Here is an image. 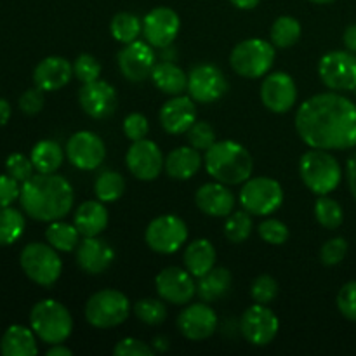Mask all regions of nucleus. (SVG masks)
<instances>
[{"label": "nucleus", "instance_id": "ea45409f", "mask_svg": "<svg viewBox=\"0 0 356 356\" xmlns=\"http://www.w3.org/2000/svg\"><path fill=\"white\" fill-rule=\"evenodd\" d=\"M134 313L146 325H160L167 318V308L160 299H141L136 302Z\"/></svg>", "mask_w": 356, "mask_h": 356}, {"label": "nucleus", "instance_id": "0eeeda50", "mask_svg": "<svg viewBox=\"0 0 356 356\" xmlns=\"http://www.w3.org/2000/svg\"><path fill=\"white\" fill-rule=\"evenodd\" d=\"M131 313L127 296L115 289H104L89 298L86 305V318L96 329H113L124 323Z\"/></svg>", "mask_w": 356, "mask_h": 356}, {"label": "nucleus", "instance_id": "dca6fc26", "mask_svg": "<svg viewBox=\"0 0 356 356\" xmlns=\"http://www.w3.org/2000/svg\"><path fill=\"white\" fill-rule=\"evenodd\" d=\"M155 287L160 299L170 305H188L197 294L193 275L183 268L170 266L160 271L155 278Z\"/></svg>", "mask_w": 356, "mask_h": 356}, {"label": "nucleus", "instance_id": "2f4dec72", "mask_svg": "<svg viewBox=\"0 0 356 356\" xmlns=\"http://www.w3.org/2000/svg\"><path fill=\"white\" fill-rule=\"evenodd\" d=\"M30 159L37 172L52 174L61 167L63 160H65V153H63V148L58 143L51 141V139H44V141H38L33 146Z\"/></svg>", "mask_w": 356, "mask_h": 356}, {"label": "nucleus", "instance_id": "f3484780", "mask_svg": "<svg viewBox=\"0 0 356 356\" xmlns=\"http://www.w3.org/2000/svg\"><path fill=\"white\" fill-rule=\"evenodd\" d=\"M179 14L170 7H155L152 13L146 14L143 21V33H145L146 42L156 49L172 45L179 33Z\"/></svg>", "mask_w": 356, "mask_h": 356}, {"label": "nucleus", "instance_id": "393cba45", "mask_svg": "<svg viewBox=\"0 0 356 356\" xmlns=\"http://www.w3.org/2000/svg\"><path fill=\"white\" fill-rule=\"evenodd\" d=\"M73 65L61 56H49L42 59L33 72L35 86L45 92L59 90L72 80Z\"/></svg>", "mask_w": 356, "mask_h": 356}, {"label": "nucleus", "instance_id": "a18cd8bd", "mask_svg": "<svg viewBox=\"0 0 356 356\" xmlns=\"http://www.w3.org/2000/svg\"><path fill=\"white\" fill-rule=\"evenodd\" d=\"M259 236L271 245H284L289 240V228L278 219H264L259 225Z\"/></svg>", "mask_w": 356, "mask_h": 356}, {"label": "nucleus", "instance_id": "5fc2aeb1", "mask_svg": "<svg viewBox=\"0 0 356 356\" xmlns=\"http://www.w3.org/2000/svg\"><path fill=\"white\" fill-rule=\"evenodd\" d=\"M343 42H344V45H346L348 51L353 52V54H356V23L350 24V26H348L346 30H344Z\"/></svg>", "mask_w": 356, "mask_h": 356}, {"label": "nucleus", "instance_id": "4be33fe9", "mask_svg": "<svg viewBox=\"0 0 356 356\" xmlns=\"http://www.w3.org/2000/svg\"><path fill=\"white\" fill-rule=\"evenodd\" d=\"M197 122V108L191 97L172 96L160 110V124L170 136L186 134L191 125Z\"/></svg>", "mask_w": 356, "mask_h": 356}, {"label": "nucleus", "instance_id": "bf43d9fd", "mask_svg": "<svg viewBox=\"0 0 356 356\" xmlns=\"http://www.w3.org/2000/svg\"><path fill=\"white\" fill-rule=\"evenodd\" d=\"M153 346L159 348V350H167V339L165 337H156L155 343H153Z\"/></svg>", "mask_w": 356, "mask_h": 356}, {"label": "nucleus", "instance_id": "79ce46f5", "mask_svg": "<svg viewBox=\"0 0 356 356\" xmlns=\"http://www.w3.org/2000/svg\"><path fill=\"white\" fill-rule=\"evenodd\" d=\"M278 294V284L271 275H259L250 287V296L257 305H270Z\"/></svg>", "mask_w": 356, "mask_h": 356}, {"label": "nucleus", "instance_id": "de8ad7c7", "mask_svg": "<svg viewBox=\"0 0 356 356\" xmlns=\"http://www.w3.org/2000/svg\"><path fill=\"white\" fill-rule=\"evenodd\" d=\"M337 308L344 318L356 322V280L348 282L337 294Z\"/></svg>", "mask_w": 356, "mask_h": 356}, {"label": "nucleus", "instance_id": "2eb2a0df", "mask_svg": "<svg viewBox=\"0 0 356 356\" xmlns=\"http://www.w3.org/2000/svg\"><path fill=\"white\" fill-rule=\"evenodd\" d=\"M66 156L80 170H94L104 162L106 146L103 139L90 131H79L66 143Z\"/></svg>", "mask_w": 356, "mask_h": 356}, {"label": "nucleus", "instance_id": "7c9ffc66", "mask_svg": "<svg viewBox=\"0 0 356 356\" xmlns=\"http://www.w3.org/2000/svg\"><path fill=\"white\" fill-rule=\"evenodd\" d=\"M184 266L193 277H202L216 264V249L209 240H193L184 250Z\"/></svg>", "mask_w": 356, "mask_h": 356}, {"label": "nucleus", "instance_id": "37998d69", "mask_svg": "<svg viewBox=\"0 0 356 356\" xmlns=\"http://www.w3.org/2000/svg\"><path fill=\"white\" fill-rule=\"evenodd\" d=\"M348 254V242L343 236H334V238L327 240L320 250V261L325 266H337L344 261Z\"/></svg>", "mask_w": 356, "mask_h": 356}, {"label": "nucleus", "instance_id": "49530a36", "mask_svg": "<svg viewBox=\"0 0 356 356\" xmlns=\"http://www.w3.org/2000/svg\"><path fill=\"white\" fill-rule=\"evenodd\" d=\"M6 170L9 176H13L14 179L24 183V181L30 179L33 176V162L31 159L24 156L23 153H13V155L7 156L6 160Z\"/></svg>", "mask_w": 356, "mask_h": 356}, {"label": "nucleus", "instance_id": "9b49d317", "mask_svg": "<svg viewBox=\"0 0 356 356\" xmlns=\"http://www.w3.org/2000/svg\"><path fill=\"white\" fill-rule=\"evenodd\" d=\"M318 75L336 92L356 89V54L350 51L327 52L318 63Z\"/></svg>", "mask_w": 356, "mask_h": 356}, {"label": "nucleus", "instance_id": "1a4fd4ad", "mask_svg": "<svg viewBox=\"0 0 356 356\" xmlns=\"http://www.w3.org/2000/svg\"><path fill=\"white\" fill-rule=\"evenodd\" d=\"M240 205L252 216H270L284 204V190L271 177H249L240 190Z\"/></svg>", "mask_w": 356, "mask_h": 356}, {"label": "nucleus", "instance_id": "f704fd0d", "mask_svg": "<svg viewBox=\"0 0 356 356\" xmlns=\"http://www.w3.org/2000/svg\"><path fill=\"white\" fill-rule=\"evenodd\" d=\"M124 176L120 172H115V170H104L97 176L96 183H94V193H96L97 200H101L103 204L117 202L124 195Z\"/></svg>", "mask_w": 356, "mask_h": 356}, {"label": "nucleus", "instance_id": "4d7b16f0", "mask_svg": "<svg viewBox=\"0 0 356 356\" xmlns=\"http://www.w3.org/2000/svg\"><path fill=\"white\" fill-rule=\"evenodd\" d=\"M236 9H242V10H249L254 9V7L259 6L261 0H229Z\"/></svg>", "mask_w": 356, "mask_h": 356}, {"label": "nucleus", "instance_id": "c9c22d12", "mask_svg": "<svg viewBox=\"0 0 356 356\" xmlns=\"http://www.w3.org/2000/svg\"><path fill=\"white\" fill-rule=\"evenodd\" d=\"M24 232V218L17 209H0V247L13 245Z\"/></svg>", "mask_w": 356, "mask_h": 356}, {"label": "nucleus", "instance_id": "6e6552de", "mask_svg": "<svg viewBox=\"0 0 356 356\" xmlns=\"http://www.w3.org/2000/svg\"><path fill=\"white\" fill-rule=\"evenodd\" d=\"M19 264L24 275L42 287H51L61 277L63 263L58 250L45 243H28L19 256Z\"/></svg>", "mask_w": 356, "mask_h": 356}, {"label": "nucleus", "instance_id": "b1692460", "mask_svg": "<svg viewBox=\"0 0 356 356\" xmlns=\"http://www.w3.org/2000/svg\"><path fill=\"white\" fill-rule=\"evenodd\" d=\"M195 204L211 218H226L235 209V195L228 190V184L216 181L198 188L195 193Z\"/></svg>", "mask_w": 356, "mask_h": 356}, {"label": "nucleus", "instance_id": "a211bd4d", "mask_svg": "<svg viewBox=\"0 0 356 356\" xmlns=\"http://www.w3.org/2000/svg\"><path fill=\"white\" fill-rule=\"evenodd\" d=\"M156 56L148 42L136 40L118 52V68L129 82H145L152 76Z\"/></svg>", "mask_w": 356, "mask_h": 356}, {"label": "nucleus", "instance_id": "6ab92c4d", "mask_svg": "<svg viewBox=\"0 0 356 356\" xmlns=\"http://www.w3.org/2000/svg\"><path fill=\"white\" fill-rule=\"evenodd\" d=\"M79 103L89 117L104 120L117 111L118 96L113 86L97 79L94 82L83 83L79 92Z\"/></svg>", "mask_w": 356, "mask_h": 356}, {"label": "nucleus", "instance_id": "13d9d810", "mask_svg": "<svg viewBox=\"0 0 356 356\" xmlns=\"http://www.w3.org/2000/svg\"><path fill=\"white\" fill-rule=\"evenodd\" d=\"M72 355V350L66 346H63V343L52 344L51 350L47 351V356H70Z\"/></svg>", "mask_w": 356, "mask_h": 356}, {"label": "nucleus", "instance_id": "3c124183", "mask_svg": "<svg viewBox=\"0 0 356 356\" xmlns=\"http://www.w3.org/2000/svg\"><path fill=\"white\" fill-rule=\"evenodd\" d=\"M113 355L117 356H152L153 348L148 346L143 341L134 339V337H127V339H122L120 343H117V346L113 348Z\"/></svg>", "mask_w": 356, "mask_h": 356}, {"label": "nucleus", "instance_id": "7ed1b4c3", "mask_svg": "<svg viewBox=\"0 0 356 356\" xmlns=\"http://www.w3.org/2000/svg\"><path fill=\"white\" fill-rule=\"evenodd\" d=\"M205 169L209 176L228 186L245 183L254 169V162L247 148L235 141H216L205 152Z\"/></svg>", "mask_w": 356, "mask_h": 356}, {"label": "nucleus", "instance_id": "052dcab7", "mask_svg": "<svg viewBox=\"0 0 356 356\" xmlns=\"http://www.w3.org/2000/svg\"><path fill=\"white\" fill-rule=\"evenodd\" d=\"M309 2L320 3V6H325V3H332V2H336V0H309Z\"/></svg>", "mask_w": 356, "mask_h": 356}, {"label": "nucleus", "instance_id": "9d476101", "mask_svg": "<svg viewBox=\"0 0 356 356\" xmlns=\"http://www.w3.org/2000/svg\"><path fill=\"white\" fill-rule=\"evenodd\" d=\"M145 240L152 250L159 254H174L186 243L188 226L174 214L159 216L148 225Z\"/></svg>", "mask_w": 356, "mask_h": 356}, {"label": "nucleus", "instance_id": "72a5a7b5", "mask_svg": "<svg viewBox=\"0 0 356 356\" xmlns=\"http://www.w3.org/2000/svg\"><path fill=\"white\" fill-rule=\"evenodd\" d=\"M301 33V23L296 17L280 16L278 19H275L273 26H271V44L280 49L292 47L294 44H298Z\"/></svg>", "mask_w": 356, "mask_h": 356}, {"label": "nucleus", "instance_id": "c756f323", "mask_svg": "<svg viewBox=\"0 0 356 356\" xmlns=\"http://www.w3.org/2000/svg\"><path fill=\"white\" fill-rule=\"evenodd\" d=\"M152 80L156 89L169 96H179L188 89V75L172 61L156 63L152 72Z\"/></svg>", "mask_w": 356, "mask_h": 356}, {"label": "nucleus", "instance_id": "ddd939ff", "mask_svg": "<svg viewBox=\"0 0 356 356\" xmlns=\"http://www.w3.org/2000/svg\"><path fill=\"white\" fill-rule=\"evenodd\" d=\"M228 90V82L221 70L211 63L197 65L188 75V92L197 103H214Z\"/></svg>", "mask_w": 356, "mask_h": 356}, {"label": "nucleus", "instance_id": "5701e85b", "mask_svg": "<svg viewBox=\"0 0 356 356\" xmlns=\"http://www.w3.org/2000/svg\"><path fill=\"white\" fill-rule=\"evenodd\" d=\"M115 252L108 242L97 236H86L76 247V264L89 275H101L111 266Z\"/></svg>", "mask_w": 356, "mask_h": 356}, {"label": "nucleus", "instance_id": "8fccbe9b", "mask_svg": "<svg viewBox=\"0 0 356 356\" xmlns=\"http://www.w3.org/2000/svg\"><path fill=\"white\" fill-rule=\"evenodd\" d=\"M149 122L145 115L141 113H131L124 120V132L131 141H139L148 136Z\"/></svg>", "mask_w": 356, "mask_h": 356}, {"label": "nucleus", "instance_id": "680f3d73", "mask_svg": "<svg viewBox=\"0 0 356 356\" xmlns=\"http://www.w3.org/2000/svg\"><path fill=\"white\" fill-rule=\"evenodd\" d=\"M355 94H356V89H355Z\"/></svg>", "mask_w": 356, "mask_h": 356}, {"label": "nucleus", "instance_id": "a878e982", "mask_svg": "<svg viewBox=\"0 0 356 356\" xmlns=\"http://www.w3.org/2000/svg\"><path fill=\"white\" fill-rule=\"evenodd\" d=\"M202 167V156L193 146H181L172 149L165 159L167 176L177 181H186L193 177Z\"/></svg>", "mask_w": 356, "mask_h": 356}, {"label": "nucleus", "instance_id": "f257e3e1", "mask_svg": "<svg viewBox=\"0 0 356 356\" xmlns=\"http://www.w3.org/2000/svg\"><path fill=\"white\" fill-rule=\"evenodd\" d=\"M296 131L309 148H355L356 104L337 92L316 94L299 106Z\"/></svg>", "mask_w": 356, "mask_h": 356}, {"label": "nucleus", "instance_id": "f03ea898", "mask_svg": "<svg viewBox=\"0 0 356 356\" xmlns=\"http://www.w3.org/2000/svg\"><path fill=\"white\" fill-rule=\"evenodd\" d=\"M73 200L72 184L56 172H38L21 186V207L35 221L52 222L63 219L72 211Z\"/></svg>", "mask_w": 356, "mask_h": 356}, {"label": "nucleus", "instance_id": "a19ab883", "mask_svg": "<svg viewBox=\"0 0 356 356\" xmlns=\"http://www.w3.org/2000/svg\"><path fill=\"white\" fill-rule=\"evenodd\" d=\"M186 138L190 146H193L198 152H207L216 143V132L211 124L207 122H195L186 132Z\"/></svg>", "mask_w": 356, "mask_h": 356}, {"label": "nucleus", "instance_id": "09e8293b", "mask_svg": "<svg viewBox=\"0 0 356 356\" xmlns=\"http://www.w3.org/2000/svg\"><path fill=\"white\" fill-rule=\"evenodd\" d=\"M44 92L45 90H42L40 87H37V86H35L33 89L24 90L19 97V110L23 111L24 115H30V117L40 113L42 108H44V103H45Z\"/></svg>", "mask_w": 356, "mask_h": 356}, {"label": "nucleus", "instance_id": "603ef678", "mask_svg": "<svg viewBox=\"0 0 356 356\" xmlns=\"http://www.w3.org/2000/svg\"><path fill=\"white\" fill-rule=\"evenodd\" d=\"M21 195L19 181L14 179L9 174H0V209L9 207Z\"/></svg>", "mask_w": 356, "mask_h": 356}, {"label": "nucleus", "instance_id": "864d4df0", "mask_svg": "<svg viewBox=\"0 0 356 356\" xmlns=\"http://www.w3.org/2000/svg\"><path fill=\"white\" fill-rule=\"evenodd\" d=\"M346 172H348V184H350V191L356 200V153L350 160H348Z\"/></svg>", "mask_w": 356, "mask_h": 356}, {"label": "nucleus", "instance_id": "e433bc0d", "mask_svg": "<svg viewBox=\"0 0 356 356\" xmlns=\"http://www.w3.org/2000/svg\"><path fill=\"white\" fill-rule=\"evenodd\" d=\"M111 35L115 37V40L122 42V44H131V42L138 40L139 33L143 30V23L139 21L138 16L131 13H118L115 14V17L111 19L110 24Z\"/></svg>", "mask_w": 356, "mask_h": 356}, {"label": "nucleus", "instance_id": "423d86ee", "mask_svg": "<svg viewBox=\"0 0 356 356\" xmlns=\"http://www.w3.org/2000/svg\"><path fill=\"white\" fill-rule=\"evenodd\" d=\"M275 45L263 38H249L236 45L229 56V65L243 79L266 75L275 63Z\"/></svg>", "mask_w": 356, "mask_h": 356}, {"label": "nucleus", "instance_id": "c85d7f7f", "mask_svg": "<svg viewBox=\"0 0 356 356\" xmlns=\"http://www.w3.org/2000/svg\"><path fill=\"white\" fill-rule=\"evenodd\" d=\"M0 353L3 356H33L38 353L33 330L23 325H10L0 339Z\"/></svg>", "mask_w": 356, "mask_h": 356}, {"label": "nucleus", "instance_id": "4468645a", "mask_svg": "<svg viewBox=\"0 0 356 356\" xmlns=\"http://www.w3.org/2000/svg\"><path fill=\"white\" fill-rule=\"evenodd\" d=\"M125 162H127V169L131 170L132 176L141 181L156 179L165 169L162 149L159 148L156 143L146 138L132 141V146L125 155Z\"/></svg>", "mask_w": 356, "mask_h": 356}, {"label": "nucleus", "instance_id": "bb28decb", "mask_svg": "<svg viewBox=\"0 0 356 356\" xmlns=\"http://www.w3.org/2000/svg\"><path fill=\"white\" fill-rule=\"evenodd\" d=\"M73 225L76 226V229H79L82 236H97L101 232H104L108 226V211L103 202H83L76 209Z\"/></svg>", "mask_w": 356, "mask_h": 356}, {"label": "nucleus", "instance_id": "412c9836", "mask_svg": "<svg viewBox=\"0 0 356 356\" xmlns=\"http://www.w3.org/2000/svg\"><path fill=\"white\" fill-rule=\"evenodd\" d=\"M177 327L186 339L204 341L218 329V315L209 302H195L179 313Z\"/></svg>", "mask_w": 356, "mask_h": 356}, {"label": "nucleus", "instance_id": "6e6d98bb", "mask_svg": "<svg viewBox=\"0 0 356 356\" xmlns=\"http://www.w3.org/2000/svg\"><path fill=\"white\" fill-rule=\"evenodd\" d=\"M10 118V104L0 97V127L6 125Z\"/></svg>", "mask_w": 356, "mask_h": 356}, {"label": "nucleus", "instance_id": "cd10ccee", "mask_svg": "<svg viewBox=\"0 0 356 356\" xmlns=\"http://www.w3.org/2000/svg\"><path fill=\"white\" fill-rule=\"evenodd\" d=\"M233 277L228 268H212L205 275L198 277L197 294L204 302H216L225 298L232 289Z\"/></svg>", "mask_w": 356, "mask_h": 356}, {"label": "nucleus", "instance_id": "4c0bfd02", "mask_svg": "<svg viewBox=\"0 0 356 356\" xmlns=\"http://www.w3.org/2000/svg\"><path fill=\"white\" fill-rule=\"evenodd\" d=\"M315 218L323 228L337 229L344 221V211L339 202L322 195L315 204Z\"/></svg>", "mask_w": 356, "mask_h": 356}, {"label": "nucleus", "instance_id": "f8f14e48", "mask_svg": "<svg viewBox=\"0 0 356 356\" xmlns=\"http://www.w3.org/2000/svg\"><path fill=\"white\" fill-rule=\"evenodd\" d=\"M280 322L266 305H254L243 312L240 330L247 343L254 346H266L277 337Z\"/></svg>", "mask_w": 356, "mask_h": 356}, {"label": "nucleus", "instance_id": "20e7f679", "mask_svg": "<svg viewBox=\"0 0 356 356\" xmlns=\"http://www.w3.org/2000/svg\"><path fill=\"white\" fill-rule=\"evenodd\" d=\"M299 174L308 190L318 197L332 193L343 179V169L336 156L330 155L329 149L318 148L309 149L301 156Z\"/></svg>", "mask_w": 356, "mask_h": 356}, {"label": "nucleus", "instance_id": "473e14b6", "mask_svg": "<svg viewBox=\"0 0 356 356\" xmlns=\"http://www.w3.org/2000/svg\"><path fill=\"white\" fill-rule=\"evenodd\" d=\"M80 232L76 229L75 225H70V222L61 221H52L49 225V228L45 229V238H47L49 245L54 247L56 250H61V252H72L79 247L80 243Z\"/></svg>", "mask_w": 356, "mask_h": 356}, {"label": "nucleus", "instance_id": "58836bf2", "mask_svg": "<svg viewBox=\"0 0 356 356\" xmlns=\"http://www.w3.org/2000/svg\"><path fill=\"white\" fill-rule=\"evenodd\" d=\"M252 214H249L247 211H236L232 212L229 216H226L225 222V235L229 242L233 243H242L252 233Z\"/></svg>", "mask_w": 356, "mask_h": 356}, {"label": "nucleus", "instance_id": "c03bdc74", "mask_svg": "<svg viewBox=\"0 0 356 356\" xmlns=\"http://www.w3.org/2000/svg\"><path fill=\"white\" fill-rule=\"evenodd\" d=\"M73 75L82 83L94 82L101 75L99 61L90 54H80L73 63Z\"/></svg>", "mask_w": 356, "mask_h": 356}, {"label": "nucleus", "instance_id": "39448f33", "mask_svg": "<svg viewBox=\"0 0 356 356\" xmlns=\"http://www.w3.org/2000/svg\"><path fill=\"white\" fill-rule=\"evenodd\" d=\"M30 325L42 343L52 346L68 339L73 330V318L65 305L54 299H44L31 308Z\"/></svg>", "mask_w": 356, "mask_h": 356}, {"label": "nucleus", "instance_id": "aec40b11", "mask_svg": "<svg viewBox=\"0 0 356 356\" xmlns=\"http://www.w3.org/2000/svg\"><path fill=\"white\" fill-rule=\"evenodd\" d=\"M298 99V87L289 73L268 75L261 86V101L273 113H287Z\"/></svg>", "mask_w": 356, "mask_h": 356}]
</instances>
